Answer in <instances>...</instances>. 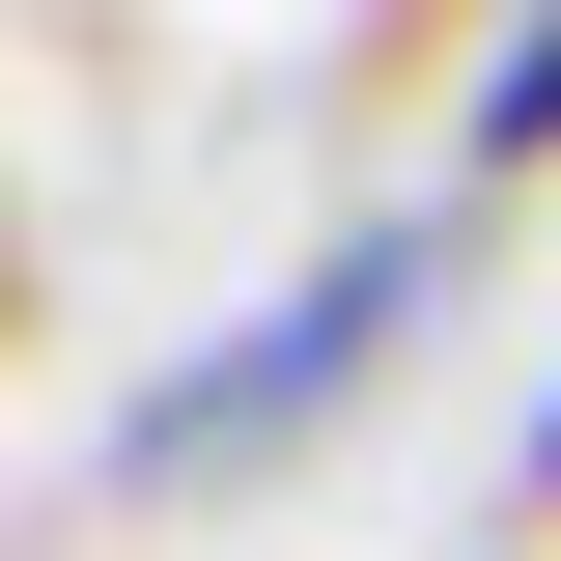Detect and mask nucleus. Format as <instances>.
Wrapping results in <instances>:
<instances>
[{"mask_svg":"<svg viewBox=\"0 0 561 561\" xmlns=\"http://www.w3.org/2000/svg\"><path fill=\"white\" fill-rule=\"evenodd\" d=\"M505 534H561V393H534V449H505Z\"/></svg>","mask_w":561,"mask_h":561,"instance_id":"7ed1b4c3","label":"nucleus"},{"mask_svg":"<svg viewBox=\"0 0 561 561\" xmlns=\"http://www.w3.org/2000/svg\"><path fill=\"white\" fill-rule=\"evenodd\" d=\"M449 169H478V197H505V169H561V0H534V28H478V84H449Z\"/></svg>","mask_w":561,"mask_h":561,"instance_id":"f03ea898","label":"nucleus"},{"mask_svg":"<svg viewBox=\"0 0 561 561\" xmlns=\"http://www.w3.org/2000/svg\"><path fill=\"white\" fill-rule=\"evenodd\" d=\"M421 309H449V197L280 253L225 337H169V365L113 393V505H197V478H253V449H309V421H365V393L421 365Z\"/></svg>","mask_w":561,"mask_h":561,"instance_id":"f257e3e1","label":"nucleus"}]
</instances>
